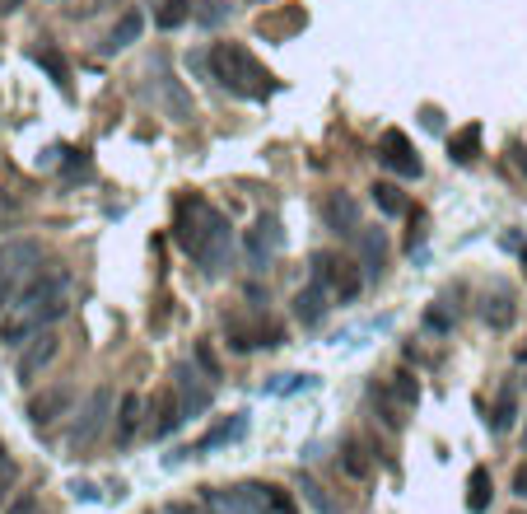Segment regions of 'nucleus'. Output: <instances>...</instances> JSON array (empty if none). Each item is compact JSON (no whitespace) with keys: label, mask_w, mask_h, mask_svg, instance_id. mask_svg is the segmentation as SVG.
I'll return each instance as SVG.
<instances>
[{"label":"nucleus","mask_w":527,"mask_h":514,"mask_svg":"<svg viewBox=\"0 0 527 514\" xmlns=\"http://www.w3.org/2000/svg\"><path fill=\"white\" fill-rule=\"evenodd\" d=\"M66 309H70V272L61 262H47V266L38 262V272L29 276V285H23L14 294V304L0 313V341L23 346L42 328H51L57 318H66Z\"/></svg>","instance_id":"f257e3e1"},{"label":"nucleus","mask_w":527,"mask_h":514,"mask_svg":"<svg viewBox=\"0 0 527 514\" xmlns=\"http://www.w3.org/2000/svg\"><path fill=\"white\" fill-rule=\"evenodd\" d=\"M173 238L178 248L201 266L206 276H225V266L234 262V229L225 220V210L210 206L206 197H182L173 210Z\"/></svg>","instance_id":"f03ea898"},{"label":"nucleus","mask_w":527,"mask_h":514,"mask_svg":"<svg viewBox=\"0 0 527 514\" xmlns=\"http://www.w3.org/2000/svg\"><path fill=\"white\" fill-rule=\"evenodd\" d=\"M206 66H210V79L219 89H229L234 98H266V94H275L281 85H275V75L247 51L243 42H215L210 51H206Z\"/></svg>","instance_id":"7ed1b4c3"},{"label":"nucleus","mask_w":527,"mask_h":514,"mask_svg":"<svg viewBox=\"0 0 527 514\" xmlns=\"http://www.w3.org/2000/svg\"><path fill=\"white\" fill-rule=\"evenodd\" d=\"M38 262H42V243H33V238L0 243V313H5L14 304V294L29 285V276L38 272Z\"/></svg>","instance_id":"20e7f679"},{"label":"nucleus","mask_w":527,"mask_h":514,"mask_svg":"<svg viewBox=\"0 0 527 514\" xmlns=\"http://www.w3.org/2000/svg\"><path fill=\"white\" fill-rule=\"evenodd\" d=\"M309 281H318V285L331 294V304H350L355 294L365 290L359 262H355V257H341V253H331V248L313 253V276H309Z\"/></svg>","instance_id":"39448f33"},{"label":"nucleus","mask_w":527,"mask_h":514,"mask_svg":"<svg viewBox=\"0 0 527 514\" xmlns=\"http://www.w3.org/2000/svg\"><path fill=\"white\" fill-rule=\"evenodd\" d=\"M225 337H229V350H238V356L285 341L281 322H271L262 309H253V313H229V318H225Z\"/></svg>","instance_id":"423d86ee"},{"label":"nucleus","mask_w":527,"mask_h":514,"mask_svg":"<svg viewBox=\"0 0 527 514\" xmlns=\"http://www.w3.org/2000/svg\"><path fill=\"white\" fill-rule=\"evenodd\" d=\"M243 253H247V266H253V272H266V266L285 253V229H281V220H275V215H257L253 229L243 234Z\"/></svg>","instance_id":"0eeeda50"},{"label":"nucleus","mask_w":527,"mask_h":514,"mask_svg":"<svg viewBox=\"0 0 527 514\" xmlns=\"http://www.w3.org/2000/svg\"><path fill=\"white\" fill-rule=\"evenodd\" d=\"M206 514H271L262 500V481L243 486H206Z\"/></svg>","instance_id":"6e6552de"},{"label":"nucleus","mask_w":527,"mask_h":514,"mask_svg":"<svg viewBox=\"0 0 527 514\" xmlns=\"http://www.w3.org/2000/svg\"><path fill=\"white\" fill-rule=\"evenodd\" d=\"M107 416H113V388H94L89 402H85V412H79V421H75V430H70V449L75 453L94 449V440L103 435Z\"/></svg>","instance_id":"1a4fd4ad"},{"label":"nucleus","mask_w":527,"mask_h":514,"mask_svg":"<svg viewBox=\"0 0 527 514\" xmlns=\"http://www.w3.org/2000/svg\"><path fill=\"white\" fill-rule=\"evenodd\" d=\"M378 164L393 169L397 178H421V154H415V145L402 126H387L378 136Z\"/></svg>","instance_id":"9d476101"},{"label":"nucleus","mask_w":527,"mask_h":514,"mask_svg":"<svg viewBox=\"0 0 527 514\" xmlns=\"http://www.w3.org/2000/svg\"><path fill=\"white\" fill-rule=\"evenodd\" d=\"M173 397H178L182 416H206L210 402H215V388H210V378H201L191 365H178L173 369Z\"/></svg>","instance_id":"9b49d317"},{"label":"nucleus","mask_w":527,"mask_h":514,"mask_svg":"<svg viewBox=\"0 0 527 514\" xmlns=\"http://www.w3.org/2000/svg\"><path fill=\"white\" fill-rule=\"evenodd\" d=\"M57 350H61V341H57V332H51V328H42L38 337L23 341V356H19V378H23V384H33V378L57 360Z\"/></svg>","instance_id":"f8f14e48"},{"label":"nucleus","mask_w":527,"mask_h":514,"mask_svg":"<svg viewBox=\"0 0 527 514\" xmlns=\"http://www.w3.org/2000/svg\"><path fill=\"white\" fill-rule=\"evenodd\" d=\"M70 412H75V388H70V384H51V388H42V393L29 402V421H33V425H51V421L70 416Z\"/></svg>","instance_id":"ddd939ff"},{"label":"nucleus","mask_w":527,"mask_h":514,"mask_svg":"<svg viewBox=\"0 0 527 514\" xmlns=\"http://www.w3.org/2000/svg\"><path fill=\"white\" fill-rule=\"evenodd\" d=\"M374 468H378L374 440H369V435H346V440H341V472L355 477V481H369Z\"/></svg>","instance_id":"4468645a"},{"label":"nucleus","mask_w":527,"mask_h":514,"mask_svg":"<svg viewBox=\"0 0 527 514\" xmlns=\"http://www.w3.org/2000/svg\"><path fill=\"white\" fill-rule=\"evenodd\" d=\"M355 238H359V276H365V281H378L383 266H387V234L359 225Z\"/></svg>","instance_id":"2eb2a0df"},{"label":"nucleus","mask_w":527,"mask_h":514,"mask_svg":"<svg viewBox=\"0 0 527 514\" xmlns=\"http://www.w3.org/2000/svg\"><path fill=\"white\" fill-rule=\"evenodd\" d=\"M327 313H331V294H327L318 281H309V285L294 294V318L303 322V328H322Z\"/></svg>","instance_id":"dca6fc26"},{"label":"nucleus","mask_w":527,"mask_h":514,"mask_svg":"<svg viewBox=\"0 0 527 514\" xmlns=\"http://www.w3.org/2000/svg\"><path fill=\"white\" fill-rule=\"evenodd\" d=\"M322 220H327V229H337V234H355L359 229V201L350 192H327Z\"/></svg>","instance_id":"f3484780"},{"label":"nucleus","mask_w":527,"mask_h":514,"mask_svg":"<svg viewBox=\"0 0 527 514\" xmlns=\"http://www.w3.org/2000/svg\"><path fill=\"white\" fill-rule=\"evenodd\" d=\"M182 421H187V416H182V407H178L173 388H163V393L150 402V435H154V440H169Z\"/></svg>","instance_id":"a211bd4d"},{"label":"nucleus","mask_w":527,"mask_h":514,"mask_svg":"<svg viewBox=\"0 0 527 514\" xmlns=\"http://www.w3.org/2000/svg\"><path fill=\"white\" fill-rule=\"evenodd\" d=\"M243 430H247V416L238 412V416H229V421H219L215 430H206V435L191 444L187 453H210V449H219V444H234V440H243Z\"/></svg>","instance_id":"6ab92c4d"},{"label":"nucleus","mask_w":527,"mask_h":514,"mask_svg":"<svg viewBox=\"0 0 527 514\" xmlns=\"http://www.w3.org/2000/svg\"><path fill=\"white\" fill-rule=\"evenodd\" d=\"M154 79H159V94H163V103H169V113L178 117V122H187L191 117V103L182 98V85H178V79L169 75V61H154Z\"/></svg>","instance_id":"aec40b11"},{"label":"nucleus","mask_w":527,"mask_h":514,"mask_svg":"<svg viewBox=\"0 0 527 514\" xmlns=\"http://www.w3.org/2000/svg\"><path fill=\"white\" fill-rule=\"evenodd\" d=\"M141 421H145V397L141 393H126L122 407H117V444H131L135 430H141Z\"/></svg>","instance_id":"412c9836"},{"label":"nucleus","mask_w":527,"mask_h":514,"mask_svg":"<svg viewBox=\"0 0 527 514\" xmlns=\"http://www.w3.org/2000/svg\"><path fill=\"white\" fill-rule=\"evenodd\" d=\"M294 491H299L303 500H309L318 514H341V500L331 496V491H327V486H322L318 477H309V472H299V477H294Z\"/></svg>","instance_id":"4be33fe9"},{"label":"nucleus","mask_w":527,"mask_h":514,"mask_svg":"<svg viewBox=\"0 0 527 514\" xmlns=\"http://www.w3.org/2000/svg\"><path fill=\"white\" fill-rule=\"evenodd\" d=\"M476 154H481V122H467L462 131L448 136V159L453 164H471Z\"/></svg>","instance_id":"5701e85b"},{"label":"nucleus","mask_w":527,"mask_h":514,"mask_svg":"<svg viewBox=\"0 0 527 514\" xmlns=\"http://www.w3.org/2000/svg\"><path fill=\"white\" fill-rule=\"evenodd\" d=\"M513 294L504 290V285H495V294L485 290V304H481V318L490 322V328H509V322H513Z\"/></svg>","instance_id":"b1692460"},{"label":"nucleus","mask_w":527,"mask_h":514,"mask_svg":"<svg viewBox=\"0 0 527 514\" xmlns=\"http://www.w3.org/2000/svg\"><path fill=\"white\" fill-rule=\"evenodd\" d=\"M490 496H495L490 468H471V477H467V509L471 514H485L490 509Z\"/></svg>","instance_id":"393cba45"},{"label":"nucleus","mask_w":527,"mask_h":514,"mask_svg":"<svg viewBox=\"0 0 527 514\" xmlns=\"http://www.w3.org/2000/svg\"><path fill=\"white\" fill-rule=\"evenodd\" d=\"M513 421H518V393H513V384H504V388H499V397H495L490 430H495V435H504V430H513Z\"/></svg>","instance_id":"a878e982"},{"label":"nucleus","mask_w":527,"mask_h":514,"mask_svg":"<svg viewBox=\"0 0 527 514\" xmlns=\"http://www.w3.org/2000/svg\"><path fill=\"white\" fill-rule=\"evenodd\" d=\"M303 23H309V19H303V10H285V14H262L257 29H262L266 38H290V33L303 29Z\"/></svg>","instance_id":"bb28decb"},{"label":"nucleus","mask_w":527,"mask_h":514,"mask_svg":"<svg viewBox=\"0 0 527 514\" xmlns=\"http://www.w3.org/2000/svg\"><path fill=\"white\" fill-rule=\"evenodd\" d=\"M387 393L397 397V407H402V412H415V402H421V384H415V374H411V369H397L393 378H387Z\"/></svg>","instance_id":"cd10ccee"},{"label":"nucleus","mask_w":527,"mask_h":514,"mask_svg":"<svg viewBox=\"0 0 527 514\" xmlns=\"http://www.w3.org/2000/svg\"><path fill=\"white\" fill-rule=\"evenodd\" d=\"M141 29H145V19H141V10H126L122 19H117V29L107 33V47L113 51H122V47H131L135 38H141Z\"/></svg>","instance_id":"c85d7f7f"},{"label":"nucleus","mask_w":527,"mask_h":514,"mask_svg":"<svg viewBox=\"0 0 527 514\" xmlns=\"http://www.w3.org/2000/svg\"><path fill=\"white\" fill-rule=\"evenodd\" d=\"M187 19H191V0H159V10H154V23H159L163 33L182 29Z\"/></svg>","instance_id":"c756f323"},{"label":"nucleus","mask_w":527,"mask_h":514,"mask_svg":"<svg viewBox=\"0 0 527 514\" xmlns=\"http://www.w3.org/2000/svg\"><path fill=\"white\" fill-rule=\"evenodd\" d=\"M369 192H374V206H378L383 215H406V197H402L397 182H374Z\"/></svg>","instance_id":"7c9ffc66"},{"label":"nucleus","mask_w":527,"mask_h":514,"mask_svg":"<svg viewBox=\"0 0 527 514\" xmlns=\"http://www.w3.org/2000/svg\"><path fill=\"white\" fill-rule=\"evenodd\" d=\"M374 407L383 412V425H387V430H402V425H406V412L397 407V397L387 393V384H383V388L374 384Z\"/></svg>","instance_id":"2f4dec72"},{"label":"nucleus","mask_w":527,"mask_h":514,"mask_svg":"<svg viewBox=\"0 0 527 514\" xmlns=\"http://www.w3.org/2000/svg\"><path fill=\"white\" fill-rule=\"evenodd\" d=\"M33 61H38V66H47V70H51V79H57L61 89H70V66H66V57H61V51L42 47V51H33Z\"/></svg>","instance_id":"473e14b6"},{"label":"nucleus","mask_w":527,"mask_h":514,"mask_svg":"<svg viewBox=\"0 0 527 514\" xmlns=\"http://www.w3.org/2000/svg\"><path fill=\"white\" fill-rule=\"evenodd\" d=\"M225 14H229V5H225V0H191V19H197V23H206V29H215V23L225 19Z\"/></svg>","instance_id":"72a5a7b5"},{"label":"nucleus","mask_w":527,"mask_h":514,"mask_svg":"<svg viewBox=\"0 0 527 514\" xmlns=\"http://www.w3.org/2000/svg\"><path fill=\"white\" fill-rule=\"evenodd\" d=\"M262 500H266V509H271V514H299L294 496H290V491H281V486H266V481H262Z\"/></svg>","instance_id":"f704fd0d"},{"label":"nucleus","mask_w":527,"mask_h":514,"mask_svg":"<svg viewBox=\"0 0 527 514\" xmlns=\"http://www.w3.org/2000/svg\"><path fill=\"white\" fill-rule=\"evenodd\" d=\"M191 356H197V365L206 369V378H210V384H215V378H219V360H215L210 341H197V350H191Z\"/></svg>","instance_id":"c9c22d12"},{"label":"nucleus","mask_w":527,"mask_h":514,"mask_svg":"<svg viewBox=\"0 0 527 514\" xmlns=\"http://www.w3.org/2000/svg\"><path fill=\"white\" fill-rule=\"evenodd\" d=\"M425 328H430V332H453V313L443 309V304L425 309Z\"/></svg>","instance_id":"e433bc0d"},{"label":"nucleus","mask_w":527,"mask_h":514,"mask_svg":"<svg viewBox=\"0 0 527 514\" xmlns=\"http://www.w3.org/2000/svg\"><path fill=\"white\" fill-rule=\"evenodd\" d=\"M5 514H38V496H33V491H23V496H19V500L5 509Z\"/></svg>","instance_id":"4c0bfd02"},{"label":"nucleus","mask_w":527,"mask_h":514,"mask_svg":"<svg viewBox=\"0 0 527 514\" xmlns=\"http://www.w3.org/2000/svg\"><path fill=\"white\" fill-rule=\"evenodd\" d=\"M154 514H201V509L191 505V500H169V505H159Z\"/></svg>","instance_id":"58836bf2"},{"label":"nucleus","mask_w":527,"mask_h":514,"mask_svg":"<svg viewBox=\"0 0 527 514\" xmlns=\"http://www.w3.org/2000/svg\"><path fill=\"white\" fill-rule=\"evenodd\" d=\"M513 496H522V500H527V463L513 472Z\"/></svg>","instance_id":"ea45409f"},{"label":"nucleus","mask_w":527,"mask_h":514,"mask_svg":"<svg viewBox=\"0 0 527 514\" xmlns=\"http://www.w3.org/2000/svg\"><path fill=\"white\" fill-rule=\"evenodd\" d=\"M513 164H518V173L527 178V145H513Z\"/></svg>","instance_id":"a19ab883"},{"label":"nucleus","mask_w":527,"mask_h":514,"mask_svg":"<svg viewBox=\"0 0 527 514\" xmlns=\"http://www.w3.org/2000/svg\"><path fill=\"white\" fill-rule=\"evenodd\" d=\"M421 117H425V126H434V131H439V122H443V117H439V107H425Z\"/></svg>","instance_id":"79ce46f5"},{"label":"nucleus","mask_w":527,"mask_h":514,"mask_svg":"<svg viewBox=\"0 0 527 514\" xmlns=\"http://www.w3.org/2000/svg\"><path fill=\"white\" fill-rule=\"evenodd\" d=\"M0 468H5V440H0Z\"/></svg>","instance_id":"37998d69"},{"label":"nucleus","mask_w":527,"mask_h":514,"mask_svg":"<svg viewBox=\"0 0 527 514\" xmlns=\"http://www.w3.org/2000/svg\"><path fill=\"white\" fill-rule=\"evenodd\" d=\"M522 453H527V425H522Z\"/></svg>","instance_id":"c03bdc74"},{"label":"nucleus","mask_w":527,"mask_h":514,"mask_svg":"<svg viewBox=\"0 0 527 514\" xmlns=\"http://www.w3.org/2000/svg\"><path fill=\"white\" fill-rule=\"evenodd\" d=\"M154 5H159V0H154Z\"/></svg>","instance_id":"a18cd8bd"}]
</instances>
